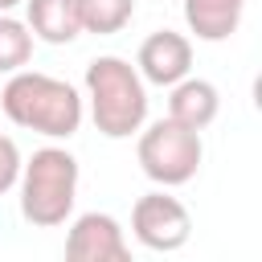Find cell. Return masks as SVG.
<instances>
[{
  "label": "cell",
  "mask_w": 262,
  "mask_h": 262,
  "mask_svg": "<svg viewBox=\"0 0 262 262\" xmlns=\"http://www.w3.org/2000/svg\"><path fill=\"white\" fill-rule=\"evenodd\" d=\"M33 61V33L20 16L0 12V74H16Z\"/></svg>",
  "instance_id": "obj_12"
},
{
  "label": "cell",
  "mask_w": 262,
  "mask_h": 262,
  "mask_svg": "<svg viewBox=\"0 0 262 262\" xmlns=\"http://www.w3.org/2000/svg\"><path fill=\"white\" fill-rule=\"evenodd\" d=\"M131 237H135L143 250L172 254V250L188 246V237H192V217H188V209H184L180 196H172L168 188H156V192H143V196L131 205Z\"/></svg>",
  "instance_id": "obj_5"
},
{
  "label": "cell",
  "mask_w": 262,
  "mask_h": 262,
  "mask_svg": "<svg viewBox=\"0 0 262 262\" xmlns=\"http://www.w3.org/2000/svg\"><path fill=\"white\" fill-rule=\"evenodd\" d=\"M139 143H135V160L143 168V176L160 188H180L188 184L196 172H201V160H205V143H201V131L192 127H180L176 119H156L147 127L135 131Z\"/></svg>",
  "instance_id": "obj_4"
},
{
  "label": "cell",
  "mask_w": 262,
  "mask_h": 262,
  "mask_svg": "<svg viewBox=\"0 0 262 262\" xmlns=\"http://www.w3.org/2000/svg\"><path fill=\"white\" fill-rule=\"evenodd\" d=\"M25 25H29L33 41L70 45V41L82 33L78 0H25Z\"/></svg>",
  "instance_id": "obj_10"
},
{
  "label": "cell",
  "mask_w": 262,
  "mask_h": 262,
  "mask_svg": "<svg viewBox=\"0 0 262 262\" xmlns=\"http://www.w3.org/2000/svg\"><path fill=\"white\" fill-rule=\"evenodd\" d=\"M135 70L151 86H172L184 74H192V41L176 29H156L151 37H143L135 53Z\"/></svg>",
  "instance_id": "obj_7"
},
{
  "label": "cell",
  "mask_w": 262,
  "mask_h": 262,
  "mask_svg": "<svg viewBox=\"0 0 262 262\" xmlns=\"http://www.w3.org/2000/svg\"><path fill=\"white\" fill-rule=\"evenodd\" d=\"M221 111V90L209 82V78H192L184 74L180 82L168 86V119H176L180 127H192V131H205Z\"/></svg>",
  "instance_id": "obj_8"
},
{
  "label": "cell",
  "mask_w": 262,
  "mask_h": 262,
  "mask_svg": "<svg viewBox=\"0 0 262 262\" xmlns=\"http://www.w3.org/2000/svg\"><path fill=\"white\" fill-rule=\"evenodd\" d=\"M66 258L70 262H127L131 258L127 229L111 213H98V209L82 213V217H74V225L66 233Z\"/></svg>",
  "instance_id": "obj_6"
},
{
  "label": "cell",
  "mask_w": 262,
  "mask_h": 262,
  "mask_svg": "<svg viewBox=\"0 0 262 262\" xmlns=\"http://www.w3.org/2000/svg\"><path fill=\"white\" fill-rule=\"evenodd\" d=\"M86 94V111L90 123L98 127V135L106 139H131L143 123H147V82L139 78V70L119 57V53H102L86 66L82 78Z\"/></svg>",
  "instance_id": "obj_2"
},
{
  "label": "cell",
  "mask_w": 262,
  "mask_h": 262,
  "mask_svg": "<svg viewBox=\"0 0 262 262\" xmlns=\"http://www.w3.org/2000/svg\"><path fill=\"white\" fill-rule=\"evenodd\" d=\"M250 0H184V25L196 41H229L246 16Z\"/></svg>",
  "instance_id": "obj_9"
},
{
  "label": "cell",
  "mask_w": 262,
  "mask_h": 262,
  "mask_svg": "<svg viewBox=\"0 0 262 262\" xmlns=\"http://www.w3.org/2000/svg\"><path fill=\"white\" fill-rule=\"evenodd\" d=\"M0 111L16 127L37 131L45 139H70V135H78V127L86 119V102H82L78 86L66 78L41 74V70L8 74V82L0 90Z\"/></svg>",
  "instance_id": "obj_1"
},
{
  "label": "cell",
  "mask_w": 262,
  "mask_h": 262,
  "mask_svg": "<svg viewBox=\"0 0 262 262\" xmlns=\"http://www.w3.org/2000/svg\"><path fill=\"white\" fill-rule=\"evenodd\" d=\"M78 180H82V168H78L74 151L57 147V143L37 147L20 164V180H16L20 217L37 229L66 225L74 213V201H78Z\"/></svg>",
  "instance_id": "obj_3"
},
{
  "label": "cell",
  "mask_w": 262,
  "mask_h": 262,
  "mask_svg": "<svg viewBox=\"0 0 262 262\" xmlns=\"http://www.w3.org/2000/svg\"><path fill=\"white\" fill-rule=\"evenodd\" d=\"M20 164H25V156H20L16 139L0 135V196L16 188V180H20Z\"/></svg>",
  "instance_id": "obj_13"
},
{
  "label": "cell",
  "mask_w": 262,
  "mask_h": 262,
  "mask_svg": "<svg viewBox=\"0 0 262 262\" xmlns=\"http://www.w3.org/2000/svg\"><path fill=\"white\" fill-rule=\"evenodd\" d=\"M16 4H25V0H0V12H12Z\"/></svg>",
  "instance_id": "obj_14"
},
{
  "label": "cell",
  "mask_w": 262,
  "mask_h": 262,
  "mask_svg": "<svg viewBox=\"0 0 262 262\" xmlns=\"http://www.w3.org/2000/svg\"><path fill=\"white\" fill-rule=\"evenodd\" d=\"M135 16V0H78V20L82 33H98L111 37L119 29H127Z\"/></svg>",
  "instance_id": "obj_11"
}]
</instances>
